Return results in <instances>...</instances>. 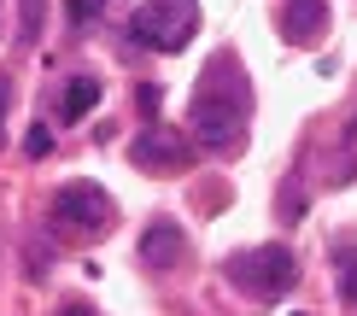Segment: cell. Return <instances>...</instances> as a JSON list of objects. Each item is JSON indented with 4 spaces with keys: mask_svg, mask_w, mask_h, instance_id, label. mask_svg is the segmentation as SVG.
I'll return each instance as SVG.
<instances>
[{
    "mask_svg": "<svg viewBox=\"0 0 357 316\" xmlns=\"http://www.w3.org/2000/svg\"><path fill=\"white\" fill-rule=\"evenodd\" d=\"M6 100H12V82H6V70H0V146H6Z\"/></svg>",
    "mask_w": 357,
    "mask_h": 316,
    "instance_id": "14",
    "label": "cell"
},
{
    "mask_svg": "<svg viewBox=\"0 0 357 316\" xmlns=\"http://www.w3.org/2000/svg\"><path fill=\"white\" fill-rule=\"evenodd\" d=\"M129 164L146 176H182L193 164V141H182L176 129H146L141 141H129Z\"/></svg>",
    "mask_w": 357,
    "mask_h": 316,
    "instance_id": "5",
    "label": "cell"
},
{
    "mask_svg": "<svg viewBox=\"0 0 357 316\" xmlns=\"http://www.w3.org/2000/svg\"><path fill=\"white\" fill-rule=\"evenodd\" d=\"M182 252H188V240H182V229L176 223H146V234H141V258L153 264V269H170V264H182Z\"/></svg>",
    "mask_w": 357,
    "mask_h": 316,
    "instance_id": "7",
    "label": "cell"
},
{
    "mask_svg": "<svg viewBox=\"0 0 357 316\" xmlns=\"http://www.w3.org/2000/svg\"><path fill=\"white\" fill-rule=\"evenodd\" d=\"M340 299H346V305H357V264L340 269Z\"/></svg>",
    "mask_w": 357,
    "mask_h": 316,
    "instance_id": "12",
    "label": "cell"
},
{
    "mask_svg": "<svg viewBox=\"0 0 357 316\" xmlns=\"http://www.w3.org/2000/svg\"><path fill=\"white\" fill-rule=\"evenodd\" d=\"M24 153H29V158H47V153H53V135L41 129V123H29V135H24Z\"/></svg>",
    "mask_w": 357,
    "mask_h": 316,
    "instance_id": "11",
    "label": "cell"
},
{
    "mask_svg": "<svg viewBox=\"0 0 357 316\" xmlns=\"http://www.w3.org/2000/svg\"><path fill=\"white\" fill-rule=\"evenodd\" d=\"M246 112H252L246 70L229 82V94H222L217 77L205 70L199 100H193V135H199V146H211V153H241V141H246Z\"/></svg>",
    "mask_w": 357,
    "mask_h": 316,
    "instance_id": "1",
    "label": "cell"
},
{
    "mask_svg": "<svg viewBox=\"0 0 357 316\" xmlns=\"http://www.w3.org/2000/svg\"><path fill=\"white\" fill-rule=\"evenodd\" d=\"M322 29H328V6H322V0H287V6H281V36L287 41L310 47Z\"/></svg>",
    "mask_w": 357,
    "mask_h": 316,
    "instance_id": "6",
    "label": "cell"
},
{
    "mask_svg": "<svg viewBox=\"0 0 357 316\" xmlns=\"http://www.w3.org/2000/svg\"><path fill=\"white\" fill-rule=\"evenodd\" d=\"M135 100H141V117H158V112H165V88H158V82H141Z\"/></svg>",
    "mask_w": 357,
    "mask_h": 316,
    "instance_id": "10",
    "label": "cell"
},
{
    "mask_svg": "<svg viewBox=\"0 0 357 316\" xmlns=\"http://www.w3.org/2000/svg\"><path fill=\"white\" fill-rule=\"evenodd\" d=\"M53 223H65V229H77V234H100L112 223V200H106V188L100 182H65L53 193Z\"/></svg>",
    "mask_w": 357,
    "mask_h": 316,
    "instance_id": "4",
    "label": "cell"
},
{
    "mask_svg": "<svg viewBox=\"0 0 357 316\" xmlns=\"http://www.w3.org/2000/svg\"><path fill=\"white\" fill-rule=\"evenodd\" d=\"M229 281L246 299H281L299 287V258L287 246H252L241 258H229Z\"/></svg>",
    "mask_w": 357,
    "mask_h": 316,
    "instance_id": "3",
    "label": "cell"
},
{
    "mask_svg": "<svg viewBox=\"0 0 357 316\" xmlns=\"http://www.w3.org/2000/svg\"><path fill=\"white\" fill-rule=\"evenodd\" d=\"M106 12V0H65V18H70V29H88Z\"/></svg>",
    "mask_w": 357,
    "mask_h": 316,
    "instance_id": "9",
    "label": "cell"
},
{
    "mask_svg": "<svg viewBox=\"0 0 357 316\" xmlns=\"http://www.w3.org/2000/svg\"><path fill=\"white\" fill-rule=\"evenodd\" d=\"M199 36V6L193 0H146L129 18V41L146 53H182Z\"/></svg>",
    "mask_w": 357,
    "mask_h": 316,
    "instance_id": "2",
    "label": "cell"
},
{
    "mask_svg": "<svg viewBox=\"0 0 357 316\" xmlns=\"http://www.w3.org/2000/svg\"><path fill=\"white\" fill-rule=\"evenodd\" d=\"M18 6H24V36H36L41 29V0H18Z\"/></svg>",
    "mask_w": 357,
    "mask_h": 316,
    "instance_id": "13",
    "label": "cell"
},
{
    "mask_svg": "<svg viewBox=\"0 0 357 316\" xmlns=\"http://www.w3.org/2000/svg\"><path fill=\"white\" fill-rule=\"evenodd\" d=\"M293 316H305V310H293Z\"/></svg>",
    "mask_w": 357,
    "mask_h": 316,
    "instance_id": "16",
    "label": "cell"
},
{
    "mask_svg": "<svg viewBox=\"0 0 357 316\" xmlns=\"http://www.w3.org/2000/svg\"><path fill=\"white\" fill-rule=\"evenodd\" d=\"M59 316H100L94 305H59Z\"/></svg>",
    "mask_w": 357,
    "mask_h": 316,
    "instance_id": "15",
    "label": "cell"
},
{
    "mask_svg": "<svg viewBox=\"0 0 357 316\" xmlns=\"http://www.w3.org/2000/svg\"><path fill=\"white\" fill-rule=\"evenodd\" d=\"M94 105H100V82L94 77H70L65 94H59V117H65V123H82V117H94Z\"/></svg>",
    "mask_w": 357,
    "mask_h": 316,
    "instance_id": "8",
    "label": "cell"
}]
</instances>
